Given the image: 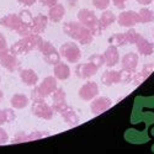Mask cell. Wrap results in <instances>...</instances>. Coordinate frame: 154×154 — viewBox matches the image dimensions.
Here are the masks:
<instances>
[{"instance_id":"6da1fadb","label":"cell","mask_w":154,"mask_h":154,"mask_svg":"<svg viewBox=\"0 0 154 154\" xmlns=\"http://www.w3.org/2000/svg\"><path fill=\"white\" fill-rule=\"evenodd\" d=\"M63 32L72 40L79 42L80 45H90L94 41V35L79 21H68L63 25Z\"/></svg>"},{"instance_id":"7a4b0ae2","label":"cell","mask_w":154,"mask_h":154,"mask_svg":"<svg viewBox=\"0 0 154 154\" xmlns=\"http://www.w3.org/2000/svg\"><path fill=\"white\" fill-rule=\"evenodd\" d=\"M42 41H43V38L37 33H31L29 36H25L21 40L16 41L15 43H12L10 46V53H12L14 56H17V57L27 54V53L32 52V51L37 49Z\"/></svg>"},{"instance_id":"3957f363","label":"cell","mask_w":154,"mask_h":154,"mask_svg":"<svg viewBox=\"0 0 154 154\" xmlns=\"http://www.w3.org/2000/svg\"><path fill=\"white\" fill-rule=\"evenodd\" d=\"M76 16H78V20L80 23H83L86 29L90 30V32L94 35V37L100 36L102 33V31H104L100 25L99 19L94 14V11L89 10V9H82V10H79Z\"/></svg>"},{"instance_id":"277c9868","label":"cell","mask_w":154,"mask_h":154,"mask_svg":"<svg viewBox=\"0 0 154 154\" xmlns=\"http://www.w3.org/2000/svg\"><path fill=\"white\" fill-rule=\"evenodd\" d=\"M57 88H58V84H57L56 76H46L40 85H35L33 90L31 93V100L46 99L47 96L52 95Z\"/></svg>"},{"instance_id":"5b68a950","label":"cell","mask_w":154,"mask_h":154,"mask_svg":"<svg viewBox=\"0 0 154 154\" xmlns=\"http://www.w3.org/2000/svg\"><path fill=\"white\" fill-rule=\"evenodd\" d=\"M37 51H40L43 56V59L47 64L49 66H56L57 63L60 62V54H59V51L48 41H42L38 46Z\"/></svg>"},{"instance_id":"8992f818","label":"cell","mask_w":154,"mask_h":154,"mask_svg":"<svg viewBox=\"0 0 154 154\" xmlns=\"http://www.w3.org/2000/svg\"><path fill=\"white\" fill-rule=\"evenodd\" d=\"M59 54L69 63H78L82 58V51L75 42H66L60 46Z\"/></svg>"},{"instance_id":"52a82bcc","label":"cell","mask_w":154,"mask_h":154,"mask_svg":"<svg viewBox=\"0 0 154 154\" xmlns=\"http://www.w3.org/2000/svg\"><path fill=\"white\" fill-rule=\"evenodd\" d=\"M31 112L38 119H43V120H51L53 117V109L52 106H49L45 99H36L32 100V105H31Z\"/></svg>"},{"instance_id":"ba28073f","label":"cell","mask_w":154,"mask_h":154,"mask_svg":"<svg viewBox=\"0 0 154 154\" xmlns=\"http://www.w3.org/2000/svg\"><path fill=\"white\" fill-rule=\"evenodd\" d=\"M116 21L119 22L120 26L131 29V27L136 26L137 23H139V16H138V12L137 11L128 10V11L121 12V14L119 15V17L116 19Z\"/></svg>"},{"instance_id":"9c48e42d","label":"cell","mask_w":154,"mask_h":154,"mask_svg":"<svg viewBox=\"0 0 154 154\" xmlns=\"http://www.w3.org/2000/svg\"><path fill=\"white\" fill-rule=\"evenodd\" d=\"M112 106V100L110 97L106 96H96L95 99H93V102L90 105L91 112L95 116H99V115L104 113L105 111H107L110 107Z\"/></svg>"},{"instance_id":"30bf717a","label":"cell","mask_w":154,"mask_h":154,"mask_svg":"<svg viewBox=\"0 0 154 154\" xmlns=\"http://www.w3.org/2000/svg\"><path fill=\"white\" fill-rule=\"evenodd\" d=\"M78 95L83 101H91L99 95V85L95 82H88L79 89Z\"/></svg>"},{"instance_id":"8fae6325","label":"cell","mask_w":154,"mask_h":154,"mask_svg":"<svg viewBox=\"0 0 154 154\" xmlns=\"http://www.w3.org/2000/svg\"><path fill=\"white\" fill-rule=\"evenodd\" d=\"M97 70H99V68L90 62L79 63L78 66L75 67V75L80 79H89V78H91V76H94L97 73Z\"/></svg>"},{"instance_id":"7c38bea8","label":"cell","mask_w":154,"mask_h":154,"mask_svg":"<svg viewBox=\"0 0 154 154\" xmlns=\"http://www.w3.org/2000/svg\"><path fill=\"white\" fill-rule=\"evenodd\" d=\"M0 66L9 70L10 73H14L16 70L21 69V63L17 58V56H14L12 53H8L6 56L0 58Z\"/></svg>"},{"instance_id":"4fadbf2b","label":"cell","mask_w":154,"mask_h":154,"mask_svg":"<svg viewBox=\"0 0 154 154\" xmlns=\"http://www.w3.org/2000/svg\"><path fill=\"white\" fill-rule=\"evenodd\" d=\"M0 25L9 30L12 31H17L20 29V26L22 25V21L20 19V16L17 14H8L5 16H3L0 19Z\"/></svg>"},{"instance_id":"5bb4252c","label":"cell","mask_w":154,"mask_h":154,"mask_svg":"<svg viewBox=\"0 0 154 154\" xmlns=\"http://www.w3.org/2000/svg\"><path fill=\"white\" fill-rule=\"evenodd\" d=\"M104 58H105V66H106L107 68H113V67L120 62L119 48L110 45V46L106 48V51L104 52Z\"/></svg>"},{"instance_id":"9a60e30c","label":"cell","mask_w":154,"mask_h":154,"mask_svg":"<svg viewBox=\"0 0 154 154\" xmlns=\"http://www.w3.org/2000/svg\"><path fill=\"white\" fill-rule=\"evenodd\" d=\"M121 64H122V69L134 73L137 69V66H138V54L134 52H130V53L125 54L122 57Z\"/></svg>"},{"instance_id":"2e32d148","label":"cell","mask_w":154,"mask_h":154,"mask_svg":"<svg viewBox=\"0 0 154 154\" xmlns=\"http://www.w3.org/2000/svg\"><path fill=\"white\" fill-rule=\"evenodd\" d=\"M47 25H48V16H46L43 14H38L32 20L31 32L32 33H37V35H41L42 32H45Z\"/></svg>"},{"instance_id":"e0dca14e","label":"cell","mask_w":154,"mask_h":154,"mask_svg":"<svg viewBox=\"0 0 154 154\" xmlns=\"http://www.w3.org/2000/svg\"><path fill=\"white\" fill-rule=\"evenodd\" d=\"M66 15V8H64L62 4H56L53 6H51L48 10V20L51 22H60Z\"/></svg>"},{"instance_id":"ac0fdd59","label":"cell","mask_w":154,"mask_h":154,"mask_svg":"<svg viewBox=\"0 0 154 154\" xmlns=\"http://www.w3.org/2000/svg\"><path fill=\"white\" fill-rule=\"evenodd\" d=\"M20 79L27 86H35L38 84V75L33 69H20Z\"/></svg>"},{"instance_id":"d6986e66","label":"cell","mask_w":154,"mask_h":154,"mask_svg":"<svg viewBox=\"0 0 154 154\" xmlns=\"http://www.w3.org/2000/svg\"><path fill=\"white\" fill-rule=\"evenodd\" d=\"M53 67H54L53 68V74H54L57 80H67V79H69L72 72H70V68H69V66L67 63L59 62Z\"/></svg>"},{"instance_id":"ffe728a7","label":"cell","mask_w":154,"mask_h":154,"mask_svg":"<svg viewBox=\"0 0 154 154\" xmlns=\"http://www.w3.org/2000/svg\"><path fill=\"white\" fill-rule=\"evenodd\" d=\"M136 46L138 49V53L142 54V56H150L154 52V45L149 40L144 38L143 36H140V38L137 41Z\"/></svg>"},{"instance_id":"44dd1931","label":"cell","mask_w":154,"mask_h":154,"mask_svg":"<svg viewBox=\"0 0 154 154\" xmlns=\"http://www.w3.org/2000/svg\"><path fill=\"white\" fill-rule=\"evenodd\" d=\"M101 83L105 86H111L113 84H120V72L107 69L101 75Z\"/></svg>"},{"instance_id":"7402d4cb","label":"cell","mask_w":154,"mask_h":154,"mask_svg":"<svg viewBox=\"0 0 154 154\" xmlns=\"http://www.w3.org/2000/svg\"><path fill=\"white\" fill-rule=\"evenodd\" d=\"M60 115H62V117H63L64 122H66L67 125H69V126H72V127H74V126H76V125H79V122H80L79 116L76 115V112L74 111V109L70 107V106H68V107L64 110Z\"/></svg>"},{"instance_id":"603a6c76","label":"cell","mask_w":154,"mask_h":154,"mask_svg":"<svg viewBox=\"0 0 154 154\" xmlns=\"http://www.w3.org/2000/svg\"><path fill=\"white\" fill-rule=\"evenodd\" d=\"M154 70V63H149V64H146L143 67V69L138 72V74L133 75V79L132 82H134V85H139L140 83H143L148 76L152 74V72Z\"/></svg>"},{"instance_id":"cb8c5ba5","label":"cell","mask_w":154,"mask_h":154,"mask_svg":"<svg viewBox=\"0 0 154 154\" xmlns=\"http://www.w3.org/2000/svg\"><path fill=\"white\" fill-rule=\"evenodd\" d=\"M10 102H11V106L14 107V109H16V110H22V109H25V107H27L29 102H30V99H29L26 95H25V94L17 93V94H15L14 96L11 97Z\"/></svg>"},{"instance_id":"d4e9b609","label":"cell","mask_w":154,"mask_h":154,"mask_svg":"<svg viewBox=\"0 0 154 154\" xmlns=\"http://www.w3.org/2000/svg\"><path fill=\"white\" fill-rule=\"evenodd\" d=\"M116 19H117V16L115 15L112 11H110V10H104V12H102L101 16H100V19H99L102 30L109 29L111 25H112L115 21H116Z\"/></svg>"},{"instance_id":"484cf974","label":"cell","mask_w":154,"mask_h":154,"mask_svg":"<svg viewBox=\"0 0 154 154\" xmlns=\"http://www.w3.org/2000/svg\"><path fill=\"white\" fill-rule=\"evenodd\" d=\"M16 119V115L12 109H3L0 110V126L4 123H11Z\"/></svg>"},{"instance_id":"4316f807","label":"cell","mask_w":154,"mask_h":154,"mask_svg":"<svg viewBox=\"0 0 154 154\" xmlns=\"http://www.w3.org/2000/svg\"><path fill=\"white\" fill-rule=\"evenodd\" d=\"M109 43L111 46H115V47H123L126 46L128 42H127V38H126V35L125 33H115L112 35L110 38H109Z\"/></svg>"},{"instance_id":"83f0119b","label":"cell","mask_w":154,"mask_h":154,"mask_svg":"<svg viewBox=\"0 0 154 154\" xmlns=\"http://www.w3.org/2000/svg\"><path fill=\"white\" fill-rule=\"evenodd\" d=\"M138 16H139V23H148L154 21V12L148 8L140 9L138 11Z\"/></svg>"},{"instance_id":"f1b7e54d","label":"cell","mask_w":154,"mask_h":154,"mask_svg":"<svg viewBox=\"0 0 154 154\" xmlns=\"http://www.w3.org/2000/svg\"><path fill=\"white\" fill-rule=\"evenodd\" d=\"M125 35H126V38H127V42L130 43V45H136L137 41L140 38V35L136 30H133L132 27L128 30V31H126Z\"/></svg>"},{"instance_id":"f546056e","label":"cell","mask_w":154,"mask_h":154,"mask_svg":"<svg viewBox=\"0 0 154 154\" xmlns=\"http://www.w3.org/2000/svg\"><path fill=\"white\" fill-rule=\"evenodd\" d=\"M88 62L93 63L94 66H96L97 68H101L102 66H105V58H104V54H99V53H95L93 56L89 57Z\"/></svg>"},{"instance_id":"4dcf8cb0","label":"cell","mask_w":154,"mask_h":154,"mask_svg":"<svg viewBox=\"0 0 154 154\" xmlns=\"http://www.w3.org/2000/svg\"><path fill=\"white\" fill-rule=\"evenodd\" d=\"M8 53H10V47L8 46L5 36L0 32V58L6 56Z\"/></svg>"},{"instance_id":"1f68e13d","label":"cell","mask_w":154,"mask_h":154,"mask_svg":"<svg viewBox=\"0 0 154 154\" xmlns=\"http://www.w3.org/2000/svg\"><path fill=\"white\" fill-rule=\"evenodd\" d=\"M19 16H20L22 23L29 25V26L31 27V23H32L33 16H32V14H31L29 10H21V11H20V14H19Z\"/></svg>"},{"instance_id":"d6a6232c","label":"cell","mask_w":154,"mask_h":154,"mask_svg":"<svg viewBox=\"0 0 154 154\" xmlns=\"http://www.w3.org/2000/svg\"><path fill=\"white\" fill-rule=\"evenodd\" d=\"M120 72V84H128L131 83L133 79V73L131 72H127L125 69L119 70Z\"/></svg>"},{"instance_id":"836d02e7","label":"cell","mask_w":154,"mask_h":154,"mask_svg":"<svg viewBox=\"0 0 154 154\" xmlns=\"http://www.w3.org/2000/svg\"><path fill=\"white\" fill-rule=\"evenodd\" d=\"M68 106H69V105L67 104L66 100H63V101H53V104H52L53 111H54V112H58V113H62Z\"/></svg>"},{"instance_id":"e575fe53","label":"cell","mask_w":154,"mask_h":154,"mask_svg":"<svg viewBox=\"0 0 154 154\" xmlns=\"http://www.w3.org/2000/svg\"><path fill=\"white\" fill-rule=\"evenodd\" d=\"M91 3L94 5V8L99 9V10H106L109 8V5L111 4V0H91Z\"/></svg>"},{"instance_id":"d590c367","label":"cell","mask_w":154,"mask_h":154,"mask_svg":"<svg viewBox=\"0 0 154 154\" xmlns=\"http://www.w3.org/2000/svg\"><path fill=\"white\" fill-rule=\"evenodd\" d=\"M52 97H53V101H63V100H66L67 95L62 88H57L56 91L52 94Z\"/></svg>"},{"instance_id":"8d00e7d4","label":"cell","mask_w":154,"mask_h":154,"mask_svg":"<svg viewBox=\"0 0 154 154\" xmlns=\"http://www.w3.org/2000/svg\"><path fill=\"white\" fill-rule=\"evenodd\" d=\"M19 36H21V37H25V36H29V35H31L32 32H31V27L29 26V25H25V23H22L21 26H20V29L17 30V31H15Z\"/></svg>"},{"instance_id":"74e56055","label":"cell","mask_w":154,"mask_h":154,"mask_svg":"<svg viewBox=\"0 0 154 154\" xmlns=\"http://www.w3.org/2000/svg\"><path fill=\"white\" fill-rule=\"evenodd\" d=\"M8 142H9V134H8V132L4 130V128L0 126V146H3L5 143H8Z\"/></svg>"},{"instance_id":"f35d334b","label":"cell","mask_w":154,"mask_h":154,"mask_svg":"<svg viewBox=\"0 0 154 154\" xmlns=\"http://www.w3.org/2000/svg\"><path fill=\"white\" fill-rule=\"evenodd\" d=\"M26 140H27V133H23V132H21V133H17V134L14 137V139H12V143L26 142Z\"/></svg>"},{"instance_id":"ab89813d","label":"cell","mask_w":154,"mask_h":154,"mask_svg":"<svg viewBox=\"0 0 154 154\" xmlns=\"http://www.w3.org/2000/svg\"><path fill=\"white\" fill-rule=\"evenodd\" d=\"M126 2H127V0H112V4L116 6L117 9L123 10L126 8Z\"/></svg>"},{"instance_id":"60d3db41","label":"cell","mask_w":154,"mask_h":154,"mask_svg":"<svg viewBox=\"0 0 154 154\" xmlns=\"http://www.w3.org/2000/svg\"><path fill=\"white\" fill-rule=\"evenodd\" d=\"M17 3L23 5V6H26V8H30L37 3V0H17Z\"/></svg>"},{"instance_id":"b9f144b4","label":"cell","mask_w":154,"mask_h":154,"mask_svg":"<svg viewBox=\"0 0 154 154\" xmlns=\"http://www.w3.org/2000/svg\"><path fill=\"white\" fill-rule=\"evenodd\" d=\"M40 2L42 3V5H45L47 8H51V6L58 4V0H40Z\"/></svg>"},{"instance_id":"7bdbcfd3","label":"cell","mask_w":154,"mask_h":154,"mask_svg":"<svg viewBox=\"0 0 154 154\" xmlns=\"http://www.w3.org/2000/svg\"><path fill=\"white\" fill-rule=\"evenodd\" d=\"M136 2L140 5H149V4L153 3V0H136Z\"/></svg>"},{"instance_id":"ee69618b","label":"cell","mask_w":154,"mask_h":154,"mask_svg":"<svg viewBox=\"0 0 154 154\" xmlns=\"http://www.w3.org/2000/svg\"><path fill=\"white\" fill-rule=\"evenodd\" d=\"M68 2L70 3V5H72V6H74V5L76 4V2H78V0H68Z\"/></svg>"},{"instance_id":"f6af8a7d","label":"cell","mask_w":154,"mask_h":154,"mask_svg":"<svg viewBox=\"0 0 154 154\" xmlns=\"http://www.w3.org/2000/svg\"><path fill=\"white\" fill-rule=\"evenodd\" d=\"M3 97H4V93H3L2 90H0V101L3 100Z\"/></svg>"},{"instance_id":"bcb514c9","label":"cell","mask_w":154,"mask_h":154,"mask_svg":"<svg viewBox=\"0 0 154 154\" xmlns=\"http://www.w3.org/2000/svg\"><path fill=\"white\" fill-rule=\"evenodd\" d=\"M0 83H2V78H0Z\"/></svg>"},{"instance_id":"7dc6e473","label":"cell","mask_w":154,"mask_h":154,"mask_svg":"<svg viewBox=\"0 0 154 154\" xmlns=\"http://www.w3.org/2000/svg\"><path fill=\"white\" fill-rule=\"evenodd\" d=\"M153 36H154V33H153Z\"/></svg>"}]
</instances>
